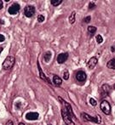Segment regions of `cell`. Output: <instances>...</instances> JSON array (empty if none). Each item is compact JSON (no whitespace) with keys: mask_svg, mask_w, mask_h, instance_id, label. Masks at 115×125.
Returning a JSON list of instances; mask_svg holds the SVG:
<instances>
[{"mask_svg":"<svg viewBox=\"0 0 115 125\" xmlns=\"http://www.w3.org/2000/svg\"><path fill=\"white\" fill-rule=\"evenodd\" d=\"M97 61H98V60H97V58H96V57H91V59L89 60L88 63H87L88 68H89L90 70L94 69V68L95 67V66H96Z\"/></svg>","mask_w":115,"mask_h":125,"instance_id":"obj_11","label":"cell"},{"mask_svg":"<svg viewBox=\"0 0 115 125\" xmlns=\"http://www.w3.org/2000/svg\"><path fill=\"white\" fill-rule=\"evenodd\" d=\"M62 77H63V79H65V80H68V79L69 78V72H68V70L65 69L64 71L62 72Z\"/></svg>","mask_w":115,"mask_h":125,"instance_id":"obj_19","label":"cell"},{"mask_svg":"<svg viewBox=\"0 0 115 125\" xmlns=\"http://www.w3.org/2000/svg\"><path fill=\"white\" fill-rule=\"evenodd\" d=\"M107 67L109 68V69L115 70V58L110 60V61L107 63Z\"/></svg>","mask_w":115,"mask_h":125,"instance_id":"obj_14","label":"cell"},{"mask_svg":"<svg viewBox=\"0 0 115 125\" xmlns=\"http://www.w3.org/2000/svg\"><path fill=\"white\" fill-rule=\"evenodd\" d=\"M15 58L14 56H7L5 58V60L3 62V69L4 70H10L14 66H15Z\"/></svg>","mask_w":115,"mask_h":125,"instance_id":"obj_1","label":"cell"},{"mask_svg":"<svg viewBox=\"0 0 115 125\" xmlns=\"http://www.w3.org/2000/svg\"><path fill=\"white\" fill-rule=\"evenodd\" d=\"M53 83L56 86H61V83H62V80H61V78L59 76L54 75V77H53Z\"/></svg>","mask_w":115,"mask_h":125,"instance_id":"obj_13","label":"cell"},{"mask_svg":"<svg viewBox=\"0 0 115 125\" xmlns=\"http://www.w3.org/2000/svg\"><path fill=\"white\" fill-rule=\"evenodd\" d=\"M18 125H25V124H23V123H19V124H18Z\"/></svg>","mask_w":115,"mask_h":125,"instance_id":"obj_29","label":"cell"},{"mask_svg":"<svg viewBox=\"0 0 115 125\" xmlns=\"http://www.w3.org/2000/svg\"><path fill=\"white\" fill-rule=\"evenodd\" d=\"M48 125H51V124H48Z\"/></svg>","mask_w":115,"mask_h":125,"instance_id":"obj_32","label":"cell"},{"mask_svg":"<svg viewBox=\"0 0 115 125\" xmlns=\"http://www.w3.org/2000/svg\"><path fill=\"white\" fill-rule=\"evenodd\" d=\"M114 89H115V84H114Z\"/></svg>","mask_w":115,"mask_h":125,"instance_id":"obj_31","label":"cell"},{"mask_svg":"<svg viewBox=\"0 0 115 125\" xmlns=\"http://www.w3.org/2000/svg\"><path fill=\"white\" fill-rule=\"evenodd\" d=\"M97 29L95 26H88V32L91 34V36H93L95 32H96Z\"/></svg>","mask_w":115,"mask_h":125,"instance_id":"obj_16","label":"cell"},{"mask_svg":"<svg viewBox=\"0 0 115 125\" xmlns=\"http://www.w3.org/2000/svg\"><path fill=\"white\" fill-rule=\"evenodd\" d=\"M109 92H110V86L107 84H103L102 86V89H101V95L103 98H105L108 96Z\"/></svg>","mask_w":115,"mask_h":125,"instance_id":"obj_7","label":"cell"},{"mask_svg":"<svg viewBox=\"0 0 115 125\" xmlns=\"http://www.w3.org/2000/svg\"><path fill=\"white\" fill-rule=\"evenodd\" d=\"M91 17L90 16V15H88V16H86L85 18L84 19V21L85 22V23H89L90 21H91Z\"/></svg>","mask_w":115,"mask_h":125,"instance_id":"obj_24","label":"cell"},{"mask_svg":"<svg viewBox=\"0 0 115 125\" xmlns=\"http://www.w3.org/2000/svg\"><path fill=\"white\" fill-rule=\"evenodd\" d=\"M6 125H14V124H13V122H12L11 120H9L8 122L6 123Z\"/></svg>","mask_w":115,"mask_h":125,"instance_id":"obj_27","label":"cell"},{"mask_svg":"<svg viewBox=\"0 0 115 125\" xmlns=\"http://www.w3.org/2000/svg\"><path fill=\"white\" fill-rule=\"evenodd\" d=\"M111 51H112L113 53H115V43L112 45V47H111Z\"/></svg>","mask_w":115,"mask_h":125,"instance_id":"obj_26","label":"cell"},{"mask_svg":"<svg viewBox=\"0 0 115 125\" xmlns=\"http://www.w3.org/2000/svg\"><path fill=\"white\" fill-rule=\"evenodd\" d=\"M75 77H76V79L80 83L84 82V81L86 80V78H87V75H86V73H84V71H79L76 73Z\"/></svg>","mask_w":115,"mask_h":125,"instance_id":"obj_8","label":"cell"},{"mask_svg":"<svg viewBox=\"0 0 115 125\" xmlns=\"http://www.w3.org/2000/svg\"><path fill=\"white\" fill-rule=\"evenodd\" d=\"M101 109H102V112L106 115H110L111 114V105L108 101L103 100L101 102Z\"/></svg>","mask_w":115,"mask_h":125,"instance_id":"obj_4","label":"cell"},{"mask_svg":"<svg viewBox=\"0 0 115 125\" xmlns=\"http://www.w3.org/2000/svg\"><path fill=\"white\" fill-rule=\"evenodd\" d=\"M39 117V114L38 112H28V113L26 114V120H30V121H34L38 119Z\"/></svg>","mask_w":115,"mask_h":125,"instance_id":"obj_10","label":"cell"},{"mask_svg":"<svg viewBox=\"0 0 115 125\" xmlns=\"http://www.w3.org/2000/svg\"><path fill=\"white\" fill-rule=\"evenodd\" d=\"M68 21H69V22H70V24H74V22H75V21H76V13H75V11H72V13H71V15H69V17H68Z\"/></svg>","mask_w":115,"mask_h":125,"instance_id":"obj_15","label":"cell"},{"mask_svg":"<svg viewBox=\"0 0 115 125\" xmlns=\"http://www.w3.org/2000/svg\"><path fill=\"white\" fill-rule=\"evenodd\" d=\"M37 66H38V72H39V77L41 79H43L44 81H45V82L49 83H51L50 81H49V79L47 77L45 76V74L44 73V72L42 71L41 67H40V65H39V62H38V64H37Z\"/></svg>","mask_w":115,"mask_h":125,"instance_id":"obj_12","label":"cell"},{"mask_svg":"<svg viewBox=\"0 0 115 125\" xmlns=\"http://www.w3.org/2000/svg\"><path fill=\"white\" fill-rule=\"evenodd\" d=\"M51 52L50 51H47V52L45 53V54H44V59H45V61H46V62H48V61H50L51 59Z\"/></svg>","mask_w":115,"mask_h":125,"instance_id":"obj_17","label":"cell"},{"mask_svg":"<svg viewBox=\"0 0 115 125\" xmlns=\"http://www.w3.org/2000/svg\"><path fill=\"white\" fill-rule=\"evenodd\" d=\"M68 53H61V54H60L59 55L57 56V59H56V61H57V62L59 63V64H63V63H65L67 61V60L68 59Z\"/></svg>","mask_w":115,"mask_h":125,"instance_id":"obj_9","label":"cell"},{"mask_svg":"<svg viewBox=\"0 0 115 125\" xmlns=\"http://www.w3.org/2000/svg\"><path fill=\"white\" fill-rule=\"evenodd\" d=\"M5 40V38H4V36L3 35H2V34H0V43H2V42H3Z\"/></svg>","mask_w":115,"mask_h":125,"instance_id":"obj_25","label":"cell"},{"mask_svg":"<svg viewBox=\"0 0 115 125\" xmlns=\"http://www.w3.org/2000/svg\"><path fill=\"white\" fill-rule=\"evenodd\" d=\"M45 16H44L43 15H39L38 16V22H40V23H41V22H44L45 21Z\"/></svg>","mask_w":115,"mask_h":125,"instance_id":"obj_22","label":"cell"},{"mask_svg":"<svg viewBox=\"0 0 115 125\" xmlns=\"http://www.w3.org/2000/svg\"><path fill=\"white\" fill-rule=\"evenodd\" d=\"M90 103H91V105H93V106H95V105H97L96 100L95 99H93V98H90Z\"/></svg>","mask_w":115,"mask_h":125,"instance_id":"obj_21","label":"cell"},{"mask_svg":"<svg viewBox=\"0 0 115 125\" xmlns=\"http://www.w3.org/2000/svg\"><path fill=\"white\" fill-rule=\"evenodd\" d=\"M81 117L85 121H90V122H93L98 124H100L102 123V118H101L100 115H96L95 117H91L89 114L85 113V112H83V113H81Z\"/></svg>","mask_w":115,"mask_h":125,"instance_id":"obj_2","label":"cell"},{"mask_svg":"<svg viewBox=\"0 0 115 125\" xmlns=\"http://www.w3.org/2000/svg\"><path fill=\"white\" fill-rule=\"evenodd\" d=\"M61 3H62V0H51L50 1V3L55 7L59 6Z\"/></svg>","mask_w":115,"mask_h":125,"instance_id":"obj_18","label":"cell"},{"mask_svg":"<svg viewBox=\"0 0 115 125\" xmlns=\"http://www.w3.org/2000/svg\"><path fill=\"white\" fill-rule=\"evenodd\" d=\"M95 7H96V5H95V3H93V2H91V3H89V10H93Z\"/></svg>","mask_w":115,"mask_h":125,"instance_id":"obj_23","label":"cell"},{"mask_svg":"<svg viewBox=\"0 0 115 125\" xmlns=\"http://www.w3.org/2000/svg\"><path fill=\"white\" fill-rule=\"evenodd\" d=\"M61 116H62L63 121H64L67 125H74L73 122L72 120V117L68 113V112H67V110L65 109L64 106H62V108H61Z\"/></svg>","mask_w":115,"mask_h":125,"instance_id":"obj_3","label":"cell"},{"mask_svg":"<svg viewBox=\"0 0 115 125\" xmlns=\"http://www.w3.org/2000/svg\"><path fill=\"white\" fill-rule=\"evenodd\" d=\"M20 9H21V6L18 4V3H13V4L9 8L8 12L10 15H15L19 11H20Z\"/></svg>","mask_w":115,"mask_h":125,"instance_id":"obj_6","label":"cell"},{"mask_svg":"<svg viewBox=\"0 0 115 125\" xmlns=\"http://www.w3.org/2000/svg\"><path fill=\"white\" fill-rule=\"evenodd\" d=\"M95 38H96L97 43H102V42H103V38H102V37L101 36V35H96Z\"/></svg>","mask_w":115,"mask_h":125,"instance_id":"obj_20","label":"cell"},{"mask_svg":"<svg viewBox=\"0 0 115 125\" xmlns=\"http://www.w3.org/2000/svg\"><path fill=\"white\" fill-rule=\"evenodd\" d=\"M3 1H1V0H0V10H2V9H3Z\"/></svg>","mask_w":115,"mask_h":125,"instance_id":"obj_28","label":"cell"},{"mask_svg":"<svg viewBox=\"0 0 115 125\" xmlns=\"http://www.w3.org/2000/svg\"><path fill=\"white\" fill-rule=\"evenodd\" d=\"M35 14V7L33 5H27L24 9V15L27 18H31Z\"/></svg>","mask_w":115,"mask_h":125,"instance_id":"obj_5","label":"cell"},{"mask_svg":"<svg viewBox=\"0 0 115 125\" xmlns=\"http://www.w3.org/2000/svg\"><path fill=\"white\" fill-rule=\"evenodd\" d=\"M3 48H0V54H1V53H2V51H3Z\"/></svg>","mask_w":115,"mask_h":125,"instance_id":"obj_30","label":"cell"}]
</instances>
